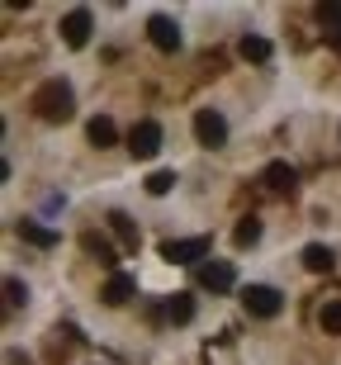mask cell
Here are the masks:
<instances>
[{"label":"cell","instance_id":"1","mask_svg":"<svg viewBox=\"0 0 341 365\" xmlns=\"http://www.w3.org/2000/svg\"><path fill=\"white\" fill-rule=\"evenodd\" d=\"M33 114H38L43 123H67L71 114H76V95H71V86L62 81V76L43 81L38 91H33Z\"/></svg>","mask_w":341,"mask_h":365},{"label":"cell","instance_id":"2","mask_svg":"<svg viewBox=\"0 0 341 365\" xmlns=\"http://www.w3.org/2000/svg\"><path fill=\"white\" fill-rule=\"evenodd\" d=\"M242 309L251 318H275V313L285 309V294L275 289V284H246L242 289Z\"/></svg>","mask_w":341,"mask_h":365},{"label":"cell","instance_id":"3","mask_svg":"<svg viewBox=\"0 0 341 365\" xmlns=\"http://www.w3.org/2000/svg\"><path fill=\"white\" fill-rule=\"evenodd\" d=\"M90 34H95V14L85 10V5H76V10L62 14V43H67V48H85Z\"/></svg>","mask_w":341,"mask_h":365},{"label":"cell","instance_id":"4","mask_svg":"<svg viewBox=\"0 0 341 365\" xmlns=\"http://www.w3.org/2000/svg\"><path fill=\"white\" fill-rule=\"evenodd\" d=\"M194 138H199V148H223L228 143V119L219 109H194Z\"/></svg>","mask_w":341,"mask_h":365},{"label":"cell","instance_id":"5","mask_svg":"<svg viewBox=\"0 0 341 365\" xmlns=\"http://www.w3.org/2000/svg\"><path fill=\"white\" fill-rule=\"evenodd\" d=\"M166 261H176V266H204L209 261V237H176V242L162 247Z\"/></svg>","mask_w":341,"mask_h":365},{"label":"cell","instance_id":"6","mask_svg":"<svg viewBox=\"0 0 341 365\" xmlns=\"http://www.w3.org/2000/svg\"><path fill=\"white\" fill-rule=\"evenodd\" d=\"M128 152H133L137 162H147V157H157V152H162V123H157V119H142V123H133V133H128Z\"/></svg>","mask_w":341,"mask_h":365},{"label":"cell","instance_id":"7","mask_svg":"<svg viewBox=\"0 0 341 365\" xmlns=\"http://www.w3.org/2000/svg\"><path fill=\"white\" fill-rule=\"evenodd\" d=\"M147 38H152V48L176 53V48H180V24L171 19V14H152V19H147Z\"/></svg>","mask_w":341,"mask_h":365},{"label":"cell","instance_id":"8","mask_svg":"<svg viewBox=\"0 0 341 365\" xmlns=\"http://www.w3.org/2000/svg\"><path fill=\"white\" fill-rule=\"evenodd\" d=\"M199 284H204V289H214V294L232 289V284H237V271H232V261H204V266H199Z\"/></svg>","mask_w":341,"mask_h":365},{"label":"cell","instance_id":"9","mask_svg":"<svg viewBox=\"0 0 341 365\" xmlns=\"http://www.w3.org/2000/svg\"><path fill=\"white\" fill-rule=\"evenodd\" d=\"M133 294H137V280H133L128 271H114L110 280H105V289H100V299H105L110 309H123V304H128Z\"/></svg>","mask_w":341,"mask_h":365},{"label":"cell","instance_id":"10","mask_svg":"<svg viewBox=\"0 0 341 365\" xmlns=\"http://www.w3.org/2000/svg\"><path fill=\"white\" fill-rule=\"evenodd\" d=\"M261 185L275 190V195H285V190L299 185V176H294V166H289V162H271L266 171H261Z\"/></svg>","mask_w":341,"mask_h":365},{"label":"cell","instance_id":"11","mask_svg":"<svg viewBox=\"0 0 341 365\" xmlns=\"http://www.w3.org/2000/svg\"><path fill=\"white\" fill-rule=\"evenodd\" d=\"M332 247H322V242H308L303 247V271H313V275H327L332 271Z\"/></svg>","mask_w":341,"mask_h":365},{"label":"cell","instance_id":"12","mask_svg":"<svg viewBox=\"0 0 341 365\" xmlns=\"http://www.w3.org/2000/svg\"><path fill=\"white\" fill-rule=\"evenodd\" d=\"M14 232H19L28 247H57V232H53V228H43V223H33V218L14 223Z\"/></svg>","mask_w":341,"mask_h":365},{"label":"cell","instance_id":"13","mask_svg":"<svg viewBox=\"0 0 341 365\" xmlns=\"http://www.w3.org/2000/svg\"><path fill=\"white\" fill-rule=\"evenodd\" d=\"M166 318H171V323H190L194 318V294L190 289H176V294L166 299Z\"/></svg>","mask_w":341,"mask_h":365},{"label":"cell","instance_id":"14","mask_svg":"<svg viewBox=\"0 0 341 365\" xmlns=\"http://www.w3.org/2000/svg\"><path fill=\"white\" fill-rule=\"evenodd\" d=\"M85 138H90L95 148H114V143H119V128H114V119H105V114H100V119L85 123Z\"/></svg>","mask_w":341,"mask_h":365},{"label":"cell","instance_id":"15","mask_svg":"<svg viewBox=\"0 0 341 365\" xmlns=\"http://www.w3.org/2000/svg\"><path fill=\"white\" fill-rule=\"evenodd\" d=\"M237 53H242L246 62H271L275 48H271V38H261V34H246V38L237 43Z\"/></svg>","mask_w":341,"mask_h":365},{"label":"cell","instance_id":"16","mask_svg":"<svg viewBox=\"0 0 341 365\" xmlns=\"http://www.w3.org/2000/svg\"><path fill=\"white\" fill-rule=\"evenodd\" d=\"M232 242L242 247V252H246V247H256V242H261V218H256V214L237 218V228H232Z\"/></svg>","mask_w":341,"mask_h":365},{"label":"cell","instance_id":"17","mask_svg":"<svg viewBox=\"0 0 341 365\" xmlns=\"http://www.w3.org/2000/svg\"><path fill=\"white\" fill-rule=\"evenodd\" d=\"M81 247H85V252H90L95 261H100V266H114V261H119V252H114V247L105 242L100 232H85V237H81Z\"/></svg>","mask_w":341,"mask_h":365},{"label":"cell","instance_id":"18","mask_svg":"<svg viewBox=\"0 0 341 365\" xmlns=\"http://www.w3.org/2000/svg\"><path fill=\"white\" fill-rule=\"evenodd\" d=\"M110 228H114V237H119L128 252H137V228H133V218H128V214H119V209H114V214H110Z\"/></svg>","mask_w":341,"mask_h":365},{"label":"cell","instance_id":"19","mask_svg":"<svg viewBox=\"0 0 341 365\" xmlns=\"http://www.w3.org/2000/svg\"><path fill=\"white\" fill-rule=\"evenodd\" d=\"M318 323H322V332H332V337H341V299H332V304H322V313H318Z\"/></svg>","mask_w":341,"mask_h":365},{"label":"cell","instance_id":"20","mask_svg":"<svg viewBox=\"0 0 341 365\" xmlns=\"http://www.w3.org/2000/svg\"><path fill=\"white\" fill-rule=\"evenodd\" d=\"M142 185H147V195H171L176 190V171H152Z\"/></svg>","mask_w":341,"mask_h":365},{"label":"cell","instance_id":"21","mask_svg":"<svg viewBox=\"0 0 341 365\" xmlns=\"http://www.w3.org/2000/svg\"><path fill=\"white\" fill-rule=\"evenodd\" d=\"M318 19L327 24V34H341V0H332V5H318Z\"/></svg>","mask_w":341,"mask_h":365},{"label":"cell","instance_id":"22","mask_svg":"<svg viewBox=\"0 0 341 365\" xmlns=\"http://www.w3.org/2000/svg\"><path fill=\"white\" fill-rule=\"evenodd\" d=\"M5 299H10L14 309H24V304H28V284H24V280H14V275H10V280H5Z\"/></svg>","mask_w":341,"mask_h":365},{"label":"cell","instance_id":"23","mask_svg":"<svg viewBox=\"0 0 341 365\" xmlns=\"http://www.w3.org/2000/svg\"><path fill=\"white\" fill-rule=\"evenodd\" d=\"M5 361H10V365H33V361H28L24 351H10V356H5Z\"/></svg>","mask_w":341,"mask_h":365},{"label":"cell","instance_id":"24","mask_svg":"<svg viewBox=\"0 0 341 365\" xmlns=\"http://www.w3.org/2000/svg\"><path fill=\"white\" fill-rule=\"evenodd\" d=\"M327 43H332V48H337V53H341V34H327Z\"/></svg>","mask_w":341,"mask_h":365}]
</instances>
